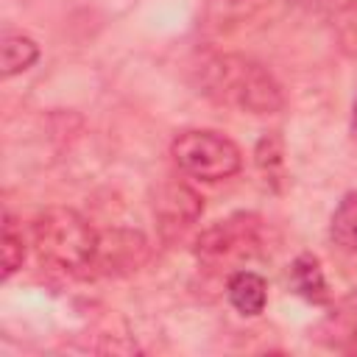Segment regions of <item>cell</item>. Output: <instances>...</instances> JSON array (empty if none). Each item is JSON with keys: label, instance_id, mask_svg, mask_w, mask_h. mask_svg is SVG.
<instances>
[{"label": "cell", "instance_id": "obj_5", "mask_svg": "<svg viewBox=\"0 0 357 357\" xmlns=\"http://www.w3.org/2000/svg\"><path fill=\"white\" fill-rule=\"evenodd\" d=\"M148 257V243L139 231H126V229H112L100 234L98 240V257L92 268H100L103 273H117V271H134L145 262Z\"/></svg>", "mask_w": 357, "mask_h": 357}, {"label": "cell", "instance_id": "obj_11", "mask_svg": "<svg viewBox=\"0 0 357 357\" xmlns=\"http://www.w3.org/2000/svg\"><path fill=\"white\" fill-rule=\"evenodd\" d=\"M329 234H332L337 248H343L349 254H357V190L346 192L340 198L337 209L332 212Z\"/></svg>", "mask_w": 357, "mask_h": 357}, {"label": "cell", "instance_id": "obj_15", "mask_svg": "<svg viewBox=\"0 0 357 357\" xmlns=\"http://www.w3.org/2000/svg\"><path fill=\"white\" fill-rule=\"evenodd\" d=\"M351 137L357 139V100H354V109H351Z\"/></svg>", "mask_w": 357, "mask_h": 357}, {"label": "cell", "instance_id": "obj_4", "mask_svg": "<svg viewBox=\"0 0 357 357\" xmlns=\"http://www.w3.org/2000/svg\"><path fill=\"white\" fill-rule=\"evenodd\" d=\"M259 243V226L251 215H234L218 220L198 237V257L201 259H231L248 254Z\"/></svg>", "mask_w": 357, "mask_h": 357}, {"label": "cell", "instance_id": "obj_10", "mask_svg": "<svg viewBox=\"0 0 357 357\" xmlns=\"http://www.w3.org/2000/svg\"><path fill=\"white\" fill-rule=\"evenodd\" d=\"M329 343L337 349H357V290L340 298L335 312L326 321Z\"/></svg>", "mask_w": 357, "mask_h": 357}, {"label": "cell", "instance_id": "obj_3", "mask_svg": "<svg viewBox=\"0 0 357 357\" xmlns=\"http://www.w3.org/2000/svg\"><path fill=\"white\" fill-rule=\"evenodd\" d=\"M173 162L178 165L181 173L198 178V181H226L240 173L243 167V153L240 148L209 128H187L181 131L173 145H170Z\"/></svg>", "mask_w": 357, "mask_h": 357}, {"label": "cell", "instance_id": "obj_9", "mask_svg": "<svg viewBox=\"0 0 357 357\" xmlns=\"http://www.w3.org/2000/svg\"><path fill=\"white\" fill-rule=\"evenodd\" d=\"M290 282H293L296 293L304 296V298L312 301V304H324V301L329 298L321 262H318V257H312V254H301V257L293 259V265H290Z\"/></svg>", "mask_w": 357, "mask_h": 357}, {"label": "cell", "instance_id": "obj_1", "mask_svg": "<svg viewBox=\"0 0 357 357\" xmlns=\"http://www.w3.org/2000/svg\"><path fill=\"white\" fill-rule=\"evenodd\" d=\"M195 84L204 98L243 114H276L284 106V92L268 67L240 53H212L195 70Z\"/></svg>", "mask_w": 357, "mask_h": 357}, {"label": "cell", "instance_id": "obj_13", "mask_svg": "<svg viewBox=\"0 0 357 357\" xmlns=\"http://www.w3.org/2000/svg\"><path fill=\"white\" fill-rule=\"evenodd\" d=\"M332 31L340 53L349 59H357V0H349L337 8L332 20Z\"/></svg>", "mask_w": 357, "mask_h": 357}, {"label": "cell", "instance_id": "obj_2", "mask_svg": "<svg viewBox=\"0 0 357 357\" xmlns=\"http://www.w3.org/2000/svg\"><path fill=\"white\" fill-rule=\"evenodd\" d=\"M36 254L67 273H81L95 265L100 234L92 223L70 206H47L31 223Z\"/></svg>", "mask_w": 357, "mask_h": 357}, {"label": "cell", "instance_id": "obj_7", "mask_svg": "<svg viewBox=\"0 0 357 357\" xmlns=\"http://www.w3.org/2000/svg\"><path fill=\"white\" fill-rule=\"evenodd\" d=\"M226 296H229V304L240 312V315H259L268 304V284L259 273L254 271H237L229 276V284H226Z\"/></svg>", "mask_w": 357, "mask_h": 357}, {"label": "cell", "instance_id": "obj_8", "mask_svg": "<svg viewBox=\"0 0 357 357\" xmlns=\"http://www.w3.org/2000/svg\"><path fill=\"white\" fill-rule=\"evenodd\" d=\"M39 59V45L20 31H6L0 39V64H3V78L20 75L28 67H33Z\"/></svg>", "mask_w": 357, "mask_h": 357}, {"label": "cell", "instance_id": "obj_6", "mask_svg": "<svg viewBox=\"0 0 357 357\" xmlns=\"http://www.w3.org/2000/svg\"><path fill=\"white\" fill-rule=\"evenodd\" d=\"M204 212V198L181 184V181H165L159 190H156V198H153V215L162 220L165 229H184L190 223H195Z\"/></svg>", "mask_w": 357, "mask_h": 357}, {"label": "cell", "instance_id": "obj_14", "mask_svg": "<svg viewBox=\"0 0 357 357\" xmlns=\"http://www.w3.org/2000/svg\"><path fill=\"white\" fill-rule=\"evenodd\" d=\"M257 165L259 170L265 173V181H279L282 176V142L279 137H262L259 145H257Z\"/></svg>", "mask_w": 357, "mask_h": 357}, {"label": "cell", "instance_id": "obj_12", "mask_svg": "<svg viewBox=\"0 0 357 357\" xmlns=\"http://www.w3.org/2000/svg\"><path fill=\"white\" fill-rule=\"evenodd\" d=\"M0 259H3V279L14 276L25 259V237L11 212L3 215V240H0Z\"/></svg>", "mask_w": 357, "mask_h": 357}]
</instances>
